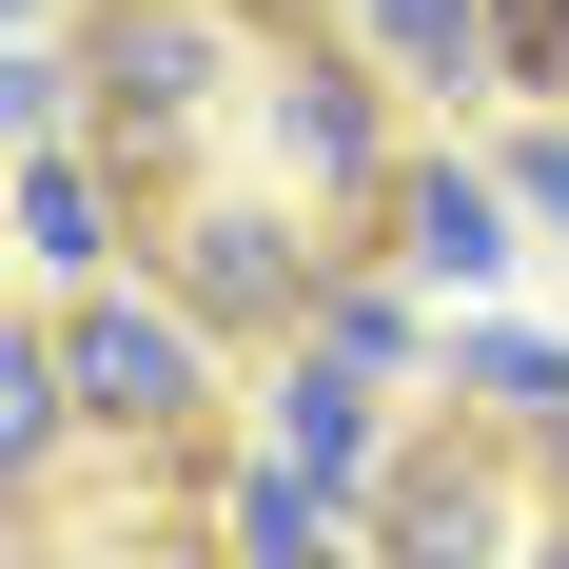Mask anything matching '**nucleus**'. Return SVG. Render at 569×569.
Segmentation results:
<instances>
[{"instance_id": "f257e3e1", "label": "nucleus", "mask_w": 569, "mask_h": 569, "mask_svg": "<svg viewBox=\"0 0 569 569\" xmlns=\"http://www.w3.org/2000/svg\"><path fill=\"white\" fill-rule=\"evenodd\" d=\"M373 79H393L373 40H295V20H256V138H276V177H295L335 236H373V217H393V177H412Z\"/></svg>"}, {"instance_id": "f03ea898", "label": "nucleus", "mask_w": 569, "mask_h": 569, "mask_svg": "<svg viewBox=\"0 0 569 569\" xmlns=\"http://www.w3.org/2000/svg\"><path fill=\"white\" fill-rule=\"evenodd\" d=\"M79 59H99V138H118L138 177H177V138H197V118L256 99V20H236V0H99V20H79Z\"/></svg>"}, {"instance_id": "7ed1b4c3", "label": "nucleus", "mask_w": 569, "mask_h": 569, "mask_svg": "<svg viewBox=\"0 0 569 569\" xmlns=\"http://www.w3.org/2000/svg\"><path fill=\"white\" fill-rule=\"evenodd\" d=\"M59 353H79V412H99V432L197 452V412H217V315H197L177 276H79Z\"/></svg>"}, {"instance_id": "20e7f679", "label": "nucleus", "mask_w": 569, "mask_h": 569, "mask_svg": "<svg viewBox=\"0 0 569 569\" xmlns=\"http://www.w3.org/2000/svg\"><path fill=\"white\" fill-rule=\"evenodd\" d=\"M335 256H353L335 217H256V197H197V177H158V276L197 295L217 335H315Z\"/></svg>"}, {"instance_id": "39448f33", "label": "nucleus", "mask_w": 569, "mask_h": 569, "mask_svg": "<svg viewBox=\"0 0 569 569\" xmlns=\"http://www.w3.org/2000/svg\"><path fill=\"white\" fill-rule=\"evenodd\" d=\"M373 550H530V511H511V471L471 432H432V452L373 471Z\"/></svg>"}, {"instance_id": "423d86ee", "label": "nucleus", "mask_w": 569, "mask_h": 569, "mask_svg": "<svg viewBox=\"0 0 569 569\" xmlns=\"http://www.w3.org/2000/svg\"><path fill=\"white\" fill-rule=\"evenodd\" d=\"M276 452H295V471H335L353 511H373V471H393V432H373V373H335V353L295 335V373H276Z\"/></svg>"}, {"instance_id": "0eeeda50", "label": "nucleus", "mask_w": 569, "mask_h": 569, "mask_svg": "<svg viewBox=\"0 0 569 569\" xmlns=\"http://www.w3.org/2000/svg\"><path fill=\"white\" fill-rule=\"evenodd\" d=\"M315 353H335V373H373V393H412V373H432V315H412V276H393V256H335Z\"/></svg>"}, {"instance_id": "6e6552de", "label": "nucleus", "mask_w": 569, "mask_h": 569, "mask_svg": "<svg viewBox=\"0 0 569 569\" xmlns=\"http://www.w3.org/2000/svg\"><path fill=\"white\" fill-rule=\"evenodd\" d=\"M511 177H471V158H412V276H491V256H511Z\"/></svg>"}, {"instance_id": "1a4fd4ad", "label": "nucleus", "mask_w": 569, "mask_h": 569, "mask_svg": "<svg viewBox=\"0 0 569 569\" xmlns=\"http://www.w3.org/2000/svg\"><path fill=\"white\" fill-rule=\"evenodd\" d=\"M79 432H99V412H79V353H59V335H0V471L40 491Z\"/></svg>"}, {"instance_id": "9d476101", "label": "nucleus", "mask_w": 569, "mask_h": 569, "mask_svg": "<svg viewBox=\"0 0 569 569\" xmlns=\"http://www.w3.org/2000/svg\"><path fill=\"white\" fill-rule=\"evenodd\" d=\"M217 550H373V511H353V491H335V471H236V511H217Z\"/></svg>"}, {"instance_id": "9b49d317", "label": "nucleus", "mask_w": 569, "mask_h": 569, "mask_svg": "<svg viewBox=\"0 0 569 569\" xmlns=\"http://www.w3.org/2000/svg\"><path fill=\"white\" fill-rule=\"evenodd\" d=\"M20 236H40L59 276H118V236H158V217H138V197H99V177H79V138H59V158H20Z\"/></svg>"}, {"instance_id": "f8f14e48", "label": "nucleus", "mask_w": 569, "mask_h": 569, "mask_svg": "<svg viewBox=\"0 0 569 569\" xmlns=\"http://www.w3.org/2000/svg\"><path fill=\"white\" fill-rule=\"evenodd\" d=\"M353 40L393 59V79H432V99H471L491 79V0H353Z\"/></svg>"}, {"instance_id": "ddd939ff", "label": "nucleus", "mask_w": 569, "mask_h": 569, "mask_svg": "<svg viewBox=\"0 0 569 569\" xmlns=\"http://www.w3.org/2000/svg\"><path fill=\"white\" fill-rule=\"evenodd\" d=\"M0 118H20V158H59V138H99V59L20 40V59H0Z\"/></svg>"}, {"instance_id": "4468645a", "label": "nucleus", "mask_w": 569, "mask_h": 569, "mask_svg": "<svg viewBox=\"0 0 569 569\" xmlns=\"http://www.w3.org/2000/svg\"><path fill=\"white\" fill-rule=\"evenodd\" d=\"M491 79H511L530 118L569 99V0H491Z\"/></svg>"}, {"instance_id": "2eb2a0df", "label": "nucleus", "mask_w": 569, "mask_h": 569, "mask_svg": "<svg viewBox=\"0 0 569 569\" xmlns=\"http://www.w3.org/2000/svg\"><path fill=\"white\" fill-rule=\"evenodd\" d=\"M471 393L491 412H569V335H471Z\"/></svg>"}, {"instance_id": "dca6fc26", "label": "nucleus", "mask_w": 569, "mask_h": 569, "mask_svg": "<svg viewBox=\"0 0 569 569\" xmlns=\"http://www.w3.org/2000/svg\"><path fill=\"white\" fill-rule=\"evenodd\" d=\"M511 197H530V217L569 236V99H550V138H530V158H511Z\"/></svg>"}, {"instance_id": "f3484780", "label": "nucleus", "mask_w": 569, "mask_h": 569, "mask_svg": "<svg viewBox=\"0 0 569 569\" xmlns=\"http://www.w3.org/2000/svg\"><path fill=\"white\" fill-rule=\"evenodd\" d=\"M20 20H40V0H20Z\"/></svg>"}]
</instances>
